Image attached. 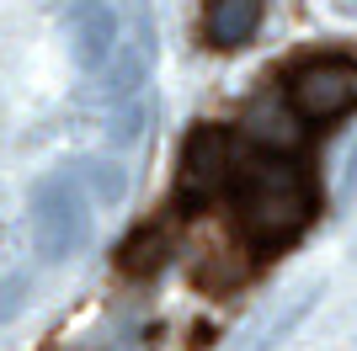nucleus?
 Masks as SVG:
<instances>
[{"instance_id": "obj_9", "label": "nucleus", "mask_w": 357, "mask_h": 351, "mask_svg": "<svg viewBox=\"0 0 357 351\" xmlns=\"http://www.w3.org/2000/svg\"><path fill=\"white\" fill-rule=\"evenodd\" d=\"M160 256H165V245H160V234L149 229V234H134V245L123 250V266L128 272H149V266H160Z\"/></svg>"}, {"instance_id": "obj_7", "label": "nucleus", "mask_w": 357, "mask_h": 351, "mask_svg": "<svg viewBox=\"0 0 357 351\" xmlns=\"http://www.w3.org/2000/svg\"><path fill=\"white\" fill-rule=\"evenodd\" d=\"M75 176H80V187L91 192V203L112 208L123 197V171L112 160H80V165H75Z\"/></svg>"}, {"instance_id": "obj_5", "label": "nucleus", "mask_w": 357, "mask_h": 351, "mask_svg": "<svg viewBox=\"0 0 357 351\" xmlns=\"http://www.w3.org/2000/svg\"><path fill=\"white\" fill-rule=\"evenodd\" d=\"M64 38H70V54L80 70L107 75L123 54V32H118V11L107 0H80L64 11Z\"/></svg>"}, {"instance_id": "obj_10", "label": "nucleus", "mask_w": 357, "mask_h": 351, "mask_svg": "<svg viewBox=\"0 0 357 351\" xmlns=\"http://www.w3.org/2000/svg\"><path fill=\"white\" fill-rule=\"evenodd\" d=\"M11 309H16V292H11V288H0V320H6Z\"/></svg>"}, {"instance_id": "obj_1", "label": "nucleus", "mask_w": 357, "mask_h": 351, "mask_svg": "<svg viewBox=\"0 0 357 351\" xmlns=\"http://www.w3.org/2000/svg\"><path fill=\"white\" fill-rule=\"evenodd\" d=\"M235 219L245 229V240H256L261 250H283L304 224L314 219V187L283 155H251L245 171L235 176Z\"/></svg>"}, {"instance_id": "obj_6", "label": "nucleus", "mask_w": 357, "mask_h": 351, "mask_svg": "<svg viewBox=\"0 0 357 351\" xmlns=\"http://www.w3.org/2000/svg\"><path fill=\"white\" fill-rule=\"evenodd\" d=\"M267 0H208L203 6V32L213 48H245L261 32Z\"/></svg>"}, {"instance_id": "obj_4", "label": "nucleus", "mask_w": 357, "mask_h": 351, "mask_svg": "<svg viewBox=\"0 0 357 351\" xmlns=\"http://www.w3.org/2000/svg\"><path fill=\"white\" fill-rule=\"evenodd\" d=\"M251 149L240 144V133L229 128H197L181 149V181L192 197H208V192H229L235 176L245 171Z\"/></svg>"}, {"instance_id": "obj_2", "label": "nucleus", "mask_w": 357, "mask_h": 351, "mask_svg": "<svg viewBox=\"0 0 357 351\" xmlns=\"http://www.w3.org/2000/svg\"><path fill=\"white\" fill-rule=\"evenodd\" d=\"M91 234V192L80 187V176L70 171H48L32 187V240L43 261H75L80 245Z\"/></svg>"}, {"instance_id": "obj_8", "label": "nucleus", "mask_w": 357, "mask_h": 351, "mask_svg": "<svg viewBox=\"0 0 357 351\" xmlns=\"http://www.w3.org/2000/svg\"><path fill=\"white\" fill-rule=\"evenodd\" d=\"M298 123H304V117H298L294 107H288V112H267V107H256L245 128H251L256 139L278 144V149H294V144H298Z\"/></svg>"}, {"instance_id": "obj_3", "label": "nucleus", "mask_w": 357, "mask_h": 351, "mask_svg": "<svg viewBox=\"0 0 357 351\" xmlns=\"http://www.w3.org/2000/svg\"><path fill=\"white\" fill-rule=\"evenodd\" d=\"M288 107L304 123H331L357 107V58L352 54H314L288 75Z\"/></svg>"}, {"instance_id": "obj_11", "label": "nucleus", "mask_w": 357, "mask_h": 351, "mask_svg": "<svg viewBox=\"0 0 357 351\" xmlns=\"http://www.w3.org/2000/svg\"><path fill=\"white\" fill-rule=\"evenodd\" d=\"M336 11H347V16H357V0H331Z\"/></svg>"}]
</instances>
